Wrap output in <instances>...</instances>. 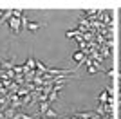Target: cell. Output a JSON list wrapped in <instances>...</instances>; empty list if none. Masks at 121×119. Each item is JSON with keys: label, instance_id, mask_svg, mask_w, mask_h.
Masks as SVG:
<instances>
[{"label": "cell", "instance_id": "cell-2", "mask_svg": "<svg viewBox=\"0 0 121 119\" xmlns=\"http://www.w3.org/2000/svg\"><path fill=\"white\" fill-rule=\"evenodd\" d=\"M56 99H58V90H52L49 94V103H54Z\"/></svg>", "mask_w": 121, "mask_h": 119}, {"label": "cell", "instance_id": "cell-1", "mask_svg": "<svg viewBox=\"0 0 121 119\" xmlns=\"http://www.w3.org/2000/svg\"><path fill=\"white\" fill-rule=\"evenodd\" d=\"M9 27H11V33H13V34H20V29H22L20 18H11L9 20Z\"/></svg>", "mask_w": 121, "mask_h": 119}, {"label": "cell", "instance_id": "cell-3", "mask_svg": "<svg viewBox=\"0 0 121 119\" xmlns=\"http://www.w3.org/2000/svg\"><path fill=\"white\" fill-rule=\"evenodd\" d=\"M22 16H24L22 9H13V18H22Z\"/></svg>", "mask_w": 121, "mask_h": 119}, {"label": "cell", "instance_id": "cell-4", "mask_svg": "<svg viewBox=\"0 0 121 119\" xmlns=\"http://www.w3.org/2000/svg\"><path fill=\"white\" fill-rule=\"evenodd\" d=\"M4 13H5V11H2V9H0V20H2V16H4Z\"/></svg>", "mask_w": 121, "mask_h": 119}]
</instances>
